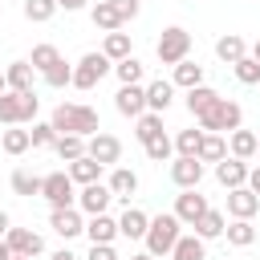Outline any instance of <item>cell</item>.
<instances>
[{
  "label": "cell",
  "mask_w": 260,
  "mask_h": 260,
  "mask_svg": "<svg viewBox=\"0 0 260 260\" xmlns=\"http://www.w3.org/2000/svg\"><path fill=\"white\" fill-rule=\"evenodd\" d=\"M85 154H89L93 162H102V167H114V162L122 158V142H118L114 134L98 130L93 138H85Z\"/></svg>",
  "instance_id": "ba28073f"
},
{
  "label": "cell",
  "mask_w": 260,
  "mask_h": 260,
  "mask_svg": "<svg viewBox=\"0 0 260 260\" xmlns=\"http://www.w3.org/2000/svg\"><path fill=\"white\" fill-rule=\"evenodd\" d=\"M85 236H89V244H114V240H118V219H110V215H89Z\"/></svg>",
  "instance_id": "cb8c5ba5"
},
{
  "label": "cell",
  "mask_w": 260,
  "mask_h": 260,
  "mask_svg": "<svg viewBox=\"0 0 260 260\" xmlns=\"http://www.w3.org/2000/svg\"><path fill=\"white\" fill-rule=\"evenodd\" d=\"M110 69H114V61H110L106 53H85V57L73 65V81H69V85H73V89H93Z\"/></svg>",
  "instance_id": "8992f818"
},
{
  "label": "cell",
  "mask_w": 260,
  "mask_h": 260,
  "mask_svg": "<svg viewBox=\"0 0 260 260\" xmlns=\"http://www.w3.org/2000/svg\"><path fill=\"white\" fill-rule=\"evenodd\" d=\"M110 199H114V191H110L106 183H89V187L77 191V207H81L85 215H106Z\"/></svg>",
  "instance_id": "30bf717a"
},
{
  "label": "cell",
  "mask_w": 260,
  "mask_h": 260,
  "mask_svg": "<svg viewBox=\"0 0 260 260\" xmlns=\"http://www.w3.org/2000/svg\"><path fill=\"white\" fill-rule=\"evenodd\" d=\"M57 8H65V12H77V8H85V0H57Z\"/></svg>",
  "instance_id": "c3c4849f"
},
{
  "label": "cell",
  "mask_w": 260,
  "mask_h": 260,
  "mask_svg": "<svg viewBox=\"0 0 260 260\" xmlns=\"http://www.w3.org/2000/svg\"><path fill=\"white\" fill-rule=\"evenodd\" d=\"M0 93H8V81H4V73H0Z\"/></svg>",
  "instance_id": "11a10c76"
},
{
  "label": "cell",
  "mask_w": 260,
  "mask_h": 260,
  "mask_svg": "<svg viewBox=\"0 0 260 260\" xmlns=\"http://www.w3.org/2000/svg\"><path fill=\"white\" fill-rule=\"evenodd\" d=\"M195 158H199V162H219V158H228V142H223V134H203Z\"/></svg>",
  "instance_id": "f1b7e54d"
},
{
  "label": "cell",
  "mask_w": 260,
  "mask_h": 260,
  "mask_svg": "<svg viewBox=\"0 0 260 260\" xmlns=\"http://www.w3.org/2000/svg\"><path fill=\"white\" fill-rule=\"evenodd\" d=\"M114 73H118V81H122V85H142V61H138L134 53H130L126 61H118V65H114Z\"/></svg>",
  "instance_id": "d590c367"
},
{
  "label": "cell",
  "mask_w": 260,
  "mask_h": 260,
  "mask_svg": "<svg viewBox=\"0 0 260 260\" xmlns=\"http://www.w3.org/2000/svg\"><path fill=\"white\" fill-rule=\"evenodd\" d=\"M0 146H4V154H24L32 142H28V130H20V126H8V130L0 134Z\"/></svg>",
  "instance_id": "e575fe53"
},
{
  "label": "cell",
  "mask_w": 260,
  "mask_h": 260,
  "mask_svg": "<svg viewBox=\"0 0 260 260\" xmlns=\"http://www.w3.org/2000/svg\"><path fill=\"white\" fill-rule=\"evenodd\" d=\"M207 240H199L195 232L191 236H179V244L171 248V260H207V248H203Z\"/></svg>",
  "instance_id": "484cf974"
},
{
  "label": "cell",
  "mask_w": 260,
  "mask_h": 260,
  "mask_svg": "<svg viewBox=\"0 0 260 260\" xmlns=\"http://www.w3.org/2000/svg\"><path fill=\"white\" fill-rule=\"evenodd\" d=\"M199 179H203V162H199V158H175V162H171V183H175L179 191L199 187Z\"/></svg>",
  "instance_id": "9a60e30c"
},
{
  "label": "cell",
  "mask_w": 260,
  "mask_h": 260,
  "mask_svg": "<svg viewBox=\"0 0 260 260\" xmlns=\"http://www.w3.org/2000/svg\"><path fill=\"white\" fill-rule=\"evenodd\" d=\"M0 260H12V252H8V244L0 240Z\"/></svg>",
  "instance_id": "816d5d0a"
},
{
  "label": "cell",
  "mask_w": 260,
  "mask_h": 260,
  "mask_svg": "<svg viewBox=\"0 0 260 260\" xmlns=\"http://www.w3.org/2000/svg\"><path fill=\"white\" fill-rule=\"evenodd\" d=\"M199 138H203V130H179V134H175V150H179V158H195Z\"/></svg>",
  "instance_id": "ab89813d"
},
{
  "label": "cell",
  "mask_w": 260,
  "mask_h": 260,
  "mask_svg": "<svg viewBox=\"0 0 260 260\" xmlns=\"http://www.w3.org/2000/svg\"><path fill=\"white\" fill-rule=\"evenodd\" d=\"M12 191H16V195H41V175L12 171Z\"/></svg>",
  "instance_id": "b9f144b4"
},
{
  "label": "cell",
  "mask_w": 260,
  "mask_h": 260,
  "mask_svg": "<svg viewBox=\"0 0 260 260\" xmlns=\"http://www.w3.org/2000/svg\"><path fill=\"white\" fill-rule=\"evenodd\" d=\"M41 195L49 199V207H73L77 203V191H73V179L65 171H53V175H41Z\"/></svg>",
  "instance_id": "52a82bcc"
},
{
  "label": "cell",
  "mask_w": 260,
  "mask_h": 260,
  "mask_svg": "<svg viewBox=\"0 0 260 260\" xmlns=\"http://www.w3.org/2000/svg\"><path fill=\"white\" fill-rule=\"evenodd\" d=\"M41 81H45V85H53V89H61V85H69V81H73V65H65V57H61L57 65H49V69L41 73Z\"/></svg>",
  "instance_id": "74e56055"
},
{
  "label": "cell",
  "mask_w": 260,
  "mask_h": 260,
  "mask_svg": "<svg viewBox=\"0 0 260 260\" xmlns=\"http://www.w3.org/2000/svg\"><path fill=\"white\" fill-rule=\"evenodd\" d=\"M215 57H219V61H228V65H236L240 57H248V45H244V37H236V32L219 37V41H215Z\"/></svg>",
  "instance_id": "83f0119b"
},
{
  "label": "cell",
  "mask_w": 260,
  "mask_h": 260,
  "mask_svg": "<svg viewBox=\"0 0 260 260\" xmlns=\"http://www.w3.org/2000/svg\"><path fill=\"white\" fill-rule=\"evenodd\" d=\"M37 110H41V98L37 93H0V126H24V122H37Z\"/></svg>",
  "instance_id": "277c9868"
},
{
  "label": "cell",
  "mask_w": 260,
  "mask_h": 260,
  "mask_svg": "<svg viewBox=\"0 0 260 260\" xmlns=\"http://www.w3.org/2000/svg\"><path fill=\"white\" fill-rule=\"evenodd\" d=\"M4 244H8L12 256H28V260L45 252V240H41V232H32V228H8Z\"/></svg>",
  "instance_id": "9c48e42d"
},
{
  "label": "cell",
  "mask_w": 260,
  "mask_h": 260,
  "mask_svg": "<svg viewBox=\"0 0 260 260\" xmlns=\"http://www.w3.org/2000/svg\"><path fill=\"white\" fill-rule=\"evenodd\" d=\"M102 53H106L114 65H118V61H126V57H130V32H122V28H118V32H106Z\"/></svg>",
  "instance_id": "4dcf8cb0"
},
{
  "label": "cell",
  "mask_w": 260,
  "mask_h": 260,
  "mask_svg": "<svg viewBox=\"0 0 260 260\" xmlns=\"http://www.w3.org/2000/svg\"><path fill=\"white\" fill-rule=\"evenodd\" d=\"M179 236H183V223H179L171 211H162V215H154V219H150V228H146L142 244H146V252L158 260V256H171V248L179 244Z\"/></svg>",
  "instance_id": "7a4b0ae2"
},
{
  "label": "cell",
  "mask_w": 260,
  "mask_h": 260,
  "mask_svg": "<svg viewBox=\"0 0 260 260\" xmlns=\"http://www.w3.org/2000/svg\"><path fill=\"white\" fill-rule=\"evenodd\" d=\"M12 260H28V256H12Z\"/></svg>",
  "instance_id": "6f0895ef"
},
{
  "label": "cell",
  "mask_w": 260,
  "mask_h": 260,
  "mask_svg": "<svg viewBox=\"0 0 260 260\" xmlns=\"http://www.w3.org/2000/svg\"><path fill=\"white\" fill-rule=\"evenodd\" d=\"M228 150H232V158H240V162H248V158H256V130H232L228 134Z\"/></svg>",
  "instance_id": "7402d4cb"
},
{
  "label": "cell",
  "mask_w": 260,
  "mask_h": 260,
  "mask_svg": "<svg viewBox=\"0 0 260 260\" xmlns=\"http://www.w3.org/2000/svg\"><path fill=\"white\" fill-rule=\"evenodd\" d=\"M232 73H236L240 85H260V65H256L252 57H240V61L232 65Z\"/></svg>",
  "instance_id": "60d3db41"
},
{
  "label": "cell",
  "mask_w": 260,
  "mask_h": 260,
  "mask_svg": "<svg viewBox=\"0 0 260 260\" xmlns=\"http://www.w3.org/2000/svg\"><path fill=\"white\" fill-rule=\"evenodd\" d=\"M89 20H93L102 32H118V28H122V16L114 12V4H110V0H98V4L89 8Z\"/></svg>",
  "instance_id": "4316f807"
},
{
  "label": "cell",
  "mask_w": 260,
  "mask_h": 260,
  "mask_svg": "<svg viewBox=\"0 0 260 260\" xmlns=\"http://www.w3.org/2000/svg\"><path fill=\"white\" fill-rule=\"evenodd\" d=\"M203 211H207V199L199 195V187H191V191L175 195V211H171V215H175L179 223H187V228H191V223H195Z\"/></svg>",
  "instance_id": "8fae6325"
},
{
  "label": "cell",
  "mask_w": 260,
  "mask_h": 260,
  "mask_svg": "<svg viewBox=\"0 0 260 260\" xmlns=\"http://www.w3.org/2000/svg\"><path fill=\"white\" fill-rule=\"evenodd\" d=\"M53 12H57V0H24V16H28L32 24L53 20Z\"/></svg>",
  "instance_id": "f35d334b"
},
{
  "label": "cell",
  "mask_w": 260,
  "mask_h": 260,
  "mask_svg": "<svg viewBox=\"0 0 260 260\" xmlns=\"http://www.w3.org/2000/svg\"><path fill=\"white\" fill-rule=\"evenodd\" d=\"M49 228H53L61 240H73V236H81V232H85V219H81V211H77V207H57V211L49 215Z\"/></svg>",
  "instance_id": "7c38bea8"
},
{
  "label": "cell",
  "mask_w": 260,
  "mask_h": 260,
  "mask_svg": "<svg viewBox=\"0 0 260 260\" xmlns=\"http://www.w3.org/2000/svg\"><path fill=\"white\" fill-rule=\"evenodd\" d=\"M110 191H114V199H126V207H130V195L138 191V175L130 171V167H114L110 171V183H106Z\"/></svg>",
  "instance_id": "ffe728a7"
},
{
  "label": "cell",
  "mask_w": 260,
  "mask_h": 260,
  "mask_svg": "<svg viewBox=\"0 0 260 260\" xmlns=\"http://www.w3.org/2000/svg\"><path fill=\"white\" fill-rule=\"evenodd\" d=\"M114 106H118V114H126V118H142V114H146V89H142V85H122V89L114 93Z\"/></svg>",
  "instance_id": "5bb4252c"
},
{
  "label": "cell",
  "mask_w": 260,
  "mask_h": 260,
  "mask_svg": "<svg viewBox=\"0 0 260 260\" xmlns=\"http://www.w3.org/2000/svg\"><path fill=\"white\" fill-rule=\"evenodd\" d=\"M252 195H260V167H248V183H244Z\"/></svg>",
  "instance_id": "7dc6e473"
},
{
  "label": "cell",
  "mask_w": 260,
  "mask_h": 260,
  "mask_svg": "<svg viewBox=\"0 0 260 260\" xmlns=\"http://www.w3.org/2000/svg\"><path fill=\"white\" fill-rule=\"evenodd\" d=\"M171 85H183V89L203 85V65H195V61H179V65H175V81H171Z\"/></svg>",
  "instance_id": "836d02e7"
},
{
  "label": "cell",
  "mask_w": 260,
  "mask_h": 260,
  "mask_svg": "<svg viewBox=\"0 0 260 260\" xmlns=\"http://www.w3.org/2000/svg\"><path fill=\"white\" fill-rule=\"evenodd\" d=\"M171 154H175V142H171L167 134H158V138H150V142H146V158H154V162H167Z\"/></svg>",
  "instance_id": "7bdbcfd3"
},
{
  "label": "cell",
  "mask_w": 260,
  "mask_h": 260,
  "mask_svg": "<svg viewBox=\"0 0 260 260\" xmlns=\"http://www.w3.org/2000/svg\"><path fill=\"white\" fill-rule=\"evenodd\" d=\"M102 171H106L102 162H93L89 154H81V158H73V162H69V171H65V175L73 179V187H77V183H81V187H89V183H102Z\"/></svg>",
  "instance_id": "ac0fdd59"
},
{
  "label": "cell",
  "mask_w": 260,
  "mask_h": 260,
  "mask_svg": "<svg viewBox=\"0 0 260 260\" xmlns=\"http://www.w3.org/2000/svg\"><path fill=\"white\" fill-rule=\"evenodd\" d=\"M219 98H223V93H215L211 85H195V89H187V110H191L195 118H203V114H207Z\"/></svg>",
  "instance_id": "d4e9b609"
},
{
  "label": "cell",
  "mask_w": 260,
  "mask_h": 260,
  "mask_svg": "<svg viewBox=\"0 0 260 260\" xmlns=\"http://www.w3.org/2000/svg\"><path fill=\"white\" fill-rule=\"evenodd\" d=\"M4 81H8L12 93H37V69H32L28 61H12V65L4 69Z\"/></svg>",
  "instance_id": "4fadbf2b"
},
{
  "label": "cell",
  "mask_w": 260,
  "mask_h": 260,
  "mask_svg": "<svg viewBox=\"0 0 260 260\" xmlns=\"http://www.w3.org/2000/svg\"><path fill=\"white\" fill-rule=\"evenodd\" d=\"M49 126H53L57 134H81V138H93V134L102 130L98 110H93V106H81V102H61V106L53 110Z\"/></svg>",
  "instance_id": "6da1fadb"
},
{
  "label": "cell",
  "mask_w": 260,
  "mask_h": 260,
  "mask_svg": "<svg viewBox=\"0 0 260 260\" xmlns=\"http://www.w3.org/2000/svg\"><path fill=\"white\" fill-rule=\"evenodd\" d=\"M49 260H77V256H73V252H69V248H57V252H53V256H49Z\"/></svg>",
  "instance_id": "681fc988"
},
{
  "label": "cell",
  "mask_w": 260,
  "mask_h": 260,
  "mask_svg": "<svg viewBox=\"0 0 260 260\" xmlns=\"http://www.w3.org/2000/svg\"><path fill=\"white\" fill-rule=\"evenodd\" d=\"M154 53H158V61H162V65H179V61H187V53H191V32H187V28H179V24L162 28V37H158Z\"/></svg>",
  "instance_id": "5b68a950"
},
{
  "label": "cell",
  "mask_w": 260,
  "mask_h": 260,
  "mask_svg": "<svg viewBox=\"0 0 260 260\" xmlns=\"http://www.w3.org/2000/svg\"><path fill=\"white\" fill-rule=\"evenodd\" d=\"M8 228H12V219H8V215H4V211H0V240H4V236H8Z\"/></svg>",
  "instance_id": "f907efd6"
},
{
  "label": "cell",
  "mask_w": 260,
  "mask_h": 260,
  "mask_svg": "<svg viewBox=\"0 0 260 260\" xmlns=\"http://www.w3.org/2000/svg\"><path fill=\"white\" fill-rule=\"evenodd\" d=\"M260 211V195H252L248 187H232L228 191V215L232 219H252Z\"/></svg>",
  "instance_id": "2e32d148"
},
{
  "label": "cell",
  "mask_w": 260,
  "mask_h": 260,
  "mask_svg": "<svg viewBox=\"0 0 260 260\" xmlns=\"http://www.w3.org/2000/svg\"><path fill=\"white\" fill-rule=\"evenodd\" d=\"M28 142H32V146H53V142H57V130H53L49 122H32Z\"/></svg>",
  "instance_id": "ee69618b"
},
{
  "label": "cell",
  "mask_w": 260,
  "mask_h": 260,
  "mask_svg": "<svg viewBox=\"0 0 260 260\" xmlns=\"http://www.w3.org/2000/svg\"><path fill=\"white\" fill-rule=\"evenodd\" d=\"M146 228H150V215L142 207H126L122 219H118V236H126V240H142Z\"/></svg>",
  "instance_id": "d6986e66"
},
{
  "label": "cell",
  "mask_w": 260,
  "mask_h": 260,
  "mask_svg": "<svg viewBox=\"0 0 260 260\" xmlns=\"http://www.w3.org/2000/svg\"><path fill=\"white\" fill-rule=\"evenodd\" d=\"M223 236H228L232 248H248V244H256V223L252 219H232L223 228Z\"/></svg>",
  "instance_id": "f546056e"
},
{
  "label": "cell",
  "mask_w": 260,
  "mask_h": 260,
  "mask_svg": "<svg viewBox=\"0 0 260 260\" xmlns=\"http://www.w3.org/2000/svg\"><path fill=\"white\" fill-rule=\"evenodd\" d=\"M110 4H114V12L122 16V24H126V20H134V16L142 12V4H138V0H110Z\"/></svg>",
  "instance_id": "f6af8a7d"
},
{
  "label": "cell",
  "mask_w": 260,
  "mask_h": 260,
  "mask_svg": "<svg viewBox=\"0 0 260 260\" xmlns=\"http://www.w3.org/2000/svg\"><path fill=\"white\" fill-rule=\"evenodd\" d=\"M89 260H118V252H114V244H93Z\"/></svg>",
  "instance_id": "bcb514c9"
},
{
  "label": "cell",
  "mask_w": 260,
  "mask_h": 260,
  "mask_svg": "<svg viewBox=\"0 0 260 260\" xmlns=\"http://www.w3.org/2000/svg\"><path fill=\"white\" fill-rule=\"evenodd\" d=\"M215 179H219V187H228V191H232V187H244V183H248V162H240V158L228 154V158L215 162Z\"/></svg>",
  "instance_id": "e0dca14e"
},
{
  "label": "cell",
  "mask_w": 260,
  "mask_h": 260,
  "mask_svg": "<svg viewBox=\"0 0 260 260\" xmlns=\"http://www.w3.org/2000/svg\"><path fill=\"white\" fill-rule=\"evenodd\" d=\"M191 228H195V236H199V240H219V236H223V228H228V219H223V211L207 207Z\"/></svg>",
  "instance_id": "603a6c76"
},
{
  "label": "cell",
  "mask_w": 260,
  "mask_h": 260,
  "mask_svg": "<svg viewBox=\"0 0 260 260\" xmlns=\"http://www.w3.org/2000/svg\"><path fill=\"white\" fill-rule=\"evenodd\" d=\"M256 154H260V134H256Z\"/></svg>",
  "instance_id": "9f6ffc18"
},
{
  "label": "cell",
  "mask_w": 260,
  "mask_h": 260,
  "mask_svg": "<svg viewBox=\"0 0 260 260\" xmlns=\"http://www.w3.org/2000/svg\"><path fill=\"white\" fill-rule=\"evenodd\" d=\"M130 260H154V256H150V252H138V256H130Z\"/></svg>",
  "instance_id": "f5cc1de1"
},
{
  "label": "cell",
  "mask_w": 260,
  "mask_h": 260,
  "mask_svg": "<svg viewBox=\"0 0 260 260\" xmlns=\"http://www.w3.org/2000/svg\"><path fill=\"white\" fill-rule=\"evenodd\" d=\"M142 89H146V110H150V114H162V110L175 102V85L162 81V77L150 81V85H142Z\"/></svg>",
  "instance_id": "44dd1931"
},
{
  "label": "cell",
  "mask_w": 260,
  "mask_h": 260,
  "mask_svg": "<svg viewBox=\"0 0 260 260\" xmlns=\"http://www.w3.org/2000/svg\"><path fill=\"white\" fill-rule=\"evenodd\" d=\"M252 61H256V65H260V41H256V49H252Z\"/></svg>",
  "instance_id": "db71d44e"
},
{
  "label": "cell",
  "mask_w": 260,
  "mask_h": 260,
  "mask_svg": "<svg viewBox=\"0 0 260 260\" xmlns=\"http://www.w3.org/2000/svg\"><path fill=\"white\" fill-rule=\"evenodd\" d=\"M158 134H162V114H150V110H146L142 118H134V138H138L142 146H146L150 138H158Z\"/></svg>",
  "instance_id": "1f68e13d"
},
{
  "label": "cell",
  "mask_w": 260,
  "mask_h": 260,
  "mask_svg": "<svg viewBox=\"0 0 260 260\" xmlns=\"http://www.w3.org/2000/svg\"><path fill=\"white\" fill-rule=\"evenodd\" d=\"M53 150H57V158L73 162V158H81V154H85V138H81V134H57Z\"/></svg>",
  "instance_id": "d6a6232c"
},
{
  "label": "cell",
  "mask_w": 260,
  "mask_h": 260,
  "mask_svg": "<svg viewBox=\"0 0 260 260\" xmlns=\"http://www.w3.org/2000/svg\"><path fill=\"white\" fill-rule=\"evenodd\" d=\"M61 61V53H57V45H32V57H28V65L37 69V73H45L49 65H57Z\"/></svg>",
  "instance_id": "8d00e7d4"
},
{
  "label": "cell",
  "mask_w": 260,
  "mask_h": 260,
  "mask_svg": "<svg viewBox=\"0 0 260 260\" xmlns=\"http://www.w3.org/2000/svg\"><path fill=\"white\" fill-rule=\"evenodd\" d=\"M240 122H244V110H240V102H232V98H219L203 118H199V130L203 134H232V130H240Z\"/></svg>",
  "instance_id": "3957f363"
}]
</instances>
